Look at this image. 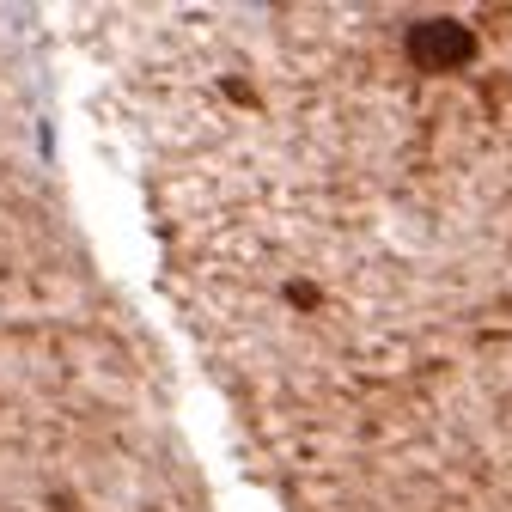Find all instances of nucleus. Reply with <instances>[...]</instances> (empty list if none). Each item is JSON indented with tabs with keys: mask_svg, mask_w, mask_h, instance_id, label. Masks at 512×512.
<instances>
[{
	"mask_svg": "<svg viewBox=\"0 0 512 512\" xmlns=\"http://www.w3.org/2000/svg\"><path fill=\"white\" fill-rule=\"evenodd\" d=\"M403 55L421 74H464L476 61V31L464 19H415L403 31Z\"/></svg>",
	"mask_w": 512,
	"mask_h": 512,
	"instance_id": "1",
	"label": "nucleus"
},
{
	"mask_svg": "<svg viewBox=\"0 0 512 512\" xmlns=\"http://www.w3.org/2000/svg\"><path fill=\"white\" fill-rule=\"evenodd\" d=\"M287 299H293V305H317V287H305V281H293V287H287Z\"/></svg>",
	"mask_w": 512,
	"mask_h": 512,
	"instance_id": "2",
	"label": "nucleus"
}]
</instances>
